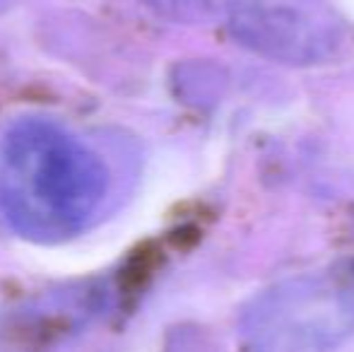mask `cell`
Masks as SVG:
<instances>
[{
  "label": "cell",
  "mask_w": 354,
  "mask_h": 352,
  "mask_svg": "<svg viewBox=\"0 0 354 352\" xmlns=\"http://www.w3.org/2000/svg\"><path fill=\"white\" fill-rule=\"evenodd\" d=\"M92 150L48 121H19L0 150V207L22 237L61 241L87 227L106 196Z\"/></svg>",
  "instance_id": "1"
},
{
  "label": "cell",
  "mask_w": 354,
  "mask_h": 352,
  "mask_svg": "<svg viewBox=\"0 0 354 352\" xmlns=\"http://www.w3.org/2000/svg\"><path fill=\"white\" fill-rule=\"evenodd\" d=\"M354 335V259L284 277L239 319L243 352H337Z\"/></svg>",
  "instance_id": "2"
},
{
  "label": "cell",
  "mask_w": 354,
  "mask_h": 352,
  "mask_svg": "<svg viewBox=\"0 0 354 352\" xmlns=\"http://www.w3.org/2000/svg\"><path fill=\"white\" fill-rule=\"evenodd\" d=\"M227 27L251 53L297 68L333 61L350 41L328 0H227Z\"/></svg>",
  "instance_id": "3"
},
{
  "label": "cell",
  "mask_w": 354,
  "mask_h": 352,
  "mask_svg": "<svg viewBox=\"0 0 354 352\" xmlns=\"http://www.w3.org/2000/svg\"><path fill=\"white\" fill-rule=\"evenodd\" d=\"M162 17L183 24H201L212 15V0H145Z\"/></svg>",
  "instance_id": "4"
}]
</instances>
